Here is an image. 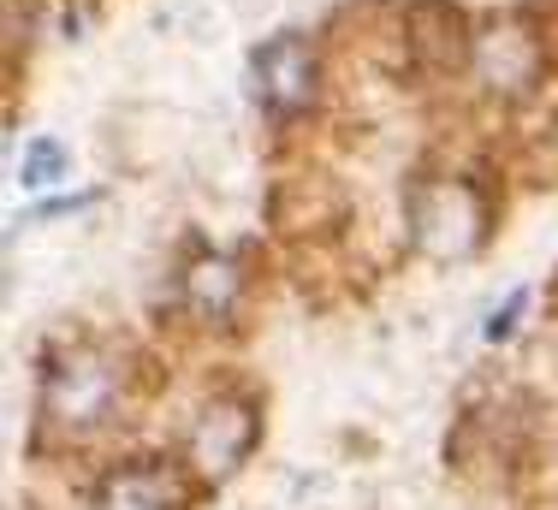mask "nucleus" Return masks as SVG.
I'll use <instances>...</instances> for the list:
<instances>
[{
  "label": "nucleus",
  "mask_w": 558,
  "mask_h": 510,
  "mask_svg": "<svg viewBox=\"0 0 558 510\" xmlns=\"http://www.w3.org/2000/svg\"><path fill=\"white\" fill-rule=\"evenodd\" d=\"M143 392L137 356L101 339H60L43 356V392H36V439L54 446H89L113 434L125 404Z\"/></svg>",
  "instance_id": "f257e3e1"
},
{
  "label": "nucleus",
  "mask_w": 558,
  "mask_h": 510,
  "mask_svg": "<svg viewBox=\"0 0 558 510\" xmlns=\"http://www.w3.org/2000/svg\"><path fill=\"white\" fill-rule=\"evenodd\" d=\"M499 226V196L494 179L475 172H422L404 191V232L428 262H470L487 250Z\"/></svg>",
  "instance_id": "f03ea898"
},
{
  "label": "nucleus",
  "mask_w": 558,
  "mask_h": 510,
  "mask_svg": "<svg viewBox=\"0 0 558 510\" xmlns=\"http://www.w3.org/2000/svg\"><path fill=\"white\" fill-rule=\"evenodd\" d=\"M250 96L274 119V125H291L303 119L322 96V48L298 31H279L268 42L250 48Z\"/></svg>",
  "instance_id": "7ed1b4c3"
},
{
  "label": "nucleus",
  "mask_w": 558,
  "mask_h": 510,
  "mask_svg": "<svg viewBox=\"0 0 558 510\" xmlns=\"http://www.w3.org/2000/svg\"><path fill=\"white\" fill-rule=\"evenodd\" d=\"M262 439V404L244 392H215L203 410H196V427L191 439H184V469H191L196 481H208V487H220V481H232L244 458L256 451Z\"/></svg>",
  "instance_id": "20e7f679"
},
{
  "label": "nucleus",
  "mask_w": 558,
  "mask_h": 510,
  "mask_svg": "<svg viewBox=\"0 0 558 510\" xmlns=\"http://www.w3.org/2000/svg\"><path fill=\"white\" fill-rule=\"evenodd\" d=\"M470 72L482 77L487 96H535L547 77V42L529 24V12H494L475 24Z\"/></svg>",
  "instance_id": "39448f33"
},
{
  "label": "nucleus",
  "mask_w": 558,
  "mask_h": 510,
  "mask_svg": "<svg viewBox=\"0 0 558 510\" xmlns=\"http://www.w3.org/2000/svg\"><path fill=\"white\" fill-rule=\"evenodd\" d=\"M475 53V19L458 0H410L404 7V60L422 77H451Z\"/></svg>",
  "instance_id": "423d86ee"
},
{
  "label": "nucleus",
  "mask_w": 558,
  "mask_h": 510,
  "mask_svg": "<svg viewBox=\"0 0 558 510\" xmlns=\"http://www.w3.org/2000/svg\"><path fill=\"white\" fill-rule=\"evenodd\" d=\"M196 499V475L172 458H131V463H113L108 475L96 481L84 510H184Z\"/></svg>",
  "instance_id": "0eeeda50"
},
{
  "label": "nucleus",
  "mask_w": 558,
  "mask_h": 510,
  "mask_svg": "<svg viewBox=\"0 0 558 510\" xmlns=\"http://www.w3.org/2000/svg\"><path fill=\"white\" fill-rule=\"evenodd\" d=\"M244 291H250V267H244L238 250L196 244L191 262L179 267V298H184V308H191V320H203V327H215V332L238 327Z\"/></svg>",
  "instance_id": "6e6552de"
},
{
  "label": "nucleus",
  "mask_w": 558,
  "mask_h": 510,
  "mask_svg": "<svg viewBox=\"0 0 558 510\" xmlns=\"http://www.w3.org/2000/svg\"><path fill=\"white\" fill-rule=\"evenodd\" d=\"M65 172V149L54 137H36L31 149H24V191H48Z\"/></svg>",
  "instance_id": "1a4fd4ad"
},
{
  "label": "nucleus",
  "mask_w": 558,
  "mask_h": 510,
  "mask_svg": "<svg viewBox=\"0 0 558 510\" xmlns=\"http://www.w3.org/2000/svg\"><path fill=\"white\" fill-rule=\"evenodd\" d=\"M523 308H529V291H511V298H505L494 315H487V339H494V344L511 339V332H517V315H523Z\"/></svg>",
  "instance_id": "9d476101"
}]
</instances>
